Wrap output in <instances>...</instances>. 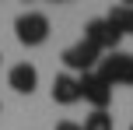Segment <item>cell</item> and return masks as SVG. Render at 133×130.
<instances>
[{
    "instance_id": "3957f363",
    "label": "cell",
    "mask_w": 133,
    "mask_h": 130,
    "mask_svg": "<svg viewBox=\"0 0 133 130\" xmlns=\"http://www.w3.org/2000/svg\"><path fill=\"white\" fill-rule=\"evenodd\" d=\"M98 74L105 77L109 84H133V53H123V49H116V53L102 56Z\"/></svg>"
},
{
    "instance_id": "277c9868",
    "label": "cell",
    "mask_w": 133,
    "mask_h": 130,
    "mask_svg": "<svg viewBox=\"0 0 133 130\" xmlns=\"http://www.w3.org/2000/svg\"><path fill=\"white\" fill-rule=\"evenodd\" d=\"M81 98H84L91 109L105 113L109 102H112V84L105 81V77L98 74V70H91V74H81Z\"/></svg>"
},
{
    "instance_id": "8992f818",
    "label": "cell",
    "mask_w": 133,
    "mask_h": 130,
    "mask_svg": "<svg viewBox=\"0 0 133 130\" xmlns=\"http://www.w3.org/2000/svg\"><path fill=\"white\" fill-rule=\"evenodd\" d=\"M7 84H11L18 95H32V91L39 88V70H35V63H14V67L7 70Z\"/></svg>"
},
{
    "instance_id": "8fae6325",
    "label": "cell",
    "mask_w": 133,
    "mask_h": 130,
    "mask_svg": "<svg viewBox=\"0 0 133 130\" xmlns=\"http://www.w3.org/2000/svg\"><path fill=\"white\" fill-rule=\"evenodd\" d=\"M130 130H133V127H130Z\"/></svg>"
},
{
    "instance_id": "9c48e42d",
    "label": "cell",
    "mask_w": 133,
    "mask_h": 130,
    "mask_svg": "<svg viewBox=\"0 0 133 130\" xmlns=\"http://www.w3.org/2000/svg\"><path fill=\"white\" fill-rule=\"evenodd\" d=\"M81 130H116V123H112V116H109V109H105V113L91 109V113L84 116V123H81Z\"/></svg>"
},
{
    "instance_id": "52a82bcc",
    "label": "cell",
    "mask_w": 133,
    "mask_h": 130,
    "mask_svg": "<svg viewBox=\"0 0 133 130\" xmlns=\"http://www.w3.org/2000/svg\"><path fill=\"white\" fill-rule=\"evenodd\" d=\"M53 102H56V106H74V102H81V77H77V74H56V77H53Z\"/></svg>"
},
{
    "instance_id": "ba28073f",
    "label": "cell",
    "mask_w": 133,
    "mask_h": 130,
    "mask_svg": "<svg viewBox=\"0 0 133 130\" xmlns=\"http://www.w3.org/2000/svg\"><path fill=\"white\" fill-rule=\"evenodd\" d=\"M105 21H109L119 35H133V7H130V4H116L112 11L105 14Z\"/></svg>"
},
{
    "instance_id": "30bf717a",
    "label": "cell",
    "mask_w": 133,
    "mask_h": 130,
    "mask_svg": "<svg viewBox=\"0 0 133 130\" xmlns=\"http://www.w3.org/2000/svg\"><path fill=\"white\" fill-rule=\"evenodd\" d=\"M56 130H81V123H74V120H60Z\"/></svg>"
},
{
    "instance_id": "5b68a950",
    "label": "cell",
    "mask_w": 133,
    "mask_h": 130,
    "mask_svg": "<svg viewBox=\"0 0 133 130\" xmlns=\"http://www.w3.org/2000/svg\"><path fill=\"white\" fill-rule=\"evenodd\" d=\"M84 39L91 42L95 49H98L102 56H109V53H116V49H119V42H123V35L116 32L112 25H109L105 18H91L84 25Z\"/></svg>"
},
{
    "instance_id": "7a4b0ae2",
    "label": "cell",
    "mask_w": 133,
    "mask_h": 130,
    "mask_svg": "<svg viewBox=\"0 0 133 130\" xmlns=\"http://www.w3.org/2000/svg\"><path fill=\"white\" fill-rule=\"evenodd\" d=\"M63 63H66V74H77L81 77V74H91V70L102 63V53L88 39H77L74 46L63 49Z\"/></svg>"
},
{
    "instance_id": "6da1fadb",
    "label": "cell",
    "mask_w": 133,
    "mask_h": 130,
    "mask_svg": "<svg viewBox=\"0 0 133 130\" xmlns=\"http://www.w3.org/2000/svg\"><path fill=\"white\" fill-rule=\"evenodd\" d=\"M14 35L21 46H42L49 39V18L42 11H25L14 18Z\"/></svg>"
}]
</instances>
